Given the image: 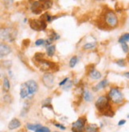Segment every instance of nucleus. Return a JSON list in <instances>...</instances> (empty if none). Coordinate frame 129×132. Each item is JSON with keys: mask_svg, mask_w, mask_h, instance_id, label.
<instances>
[{"mask_svg": "<svg viewBox=\"0 0 129 132\" xmlns=\"http://www.w3.org/2000/svg\"><path fill=\"white\" fill-rule=\"evenodd\" d=\"M17 35H18V32L14 28L11 27L0 28V39L3 41L12 42L15 40Z\"/></svg>", "mask_w": 129, "mask_h": 132, "instance_id": "nucleus-1", "label": "nucleus"}, {"mask_svg": "<svg viewBox=\"0 0 129 132\" xmlns=\"http://www.w3.org/2000/svg\"><path fill=\"white\" fill-rule=\"evenodd\" d=\"M109 99L114 103H121L124 101V95L120 90L117 88H113L110 90L108 93Z\"/></svg>", "mask_w": 129, "mask_h": 132, "instance_id": "nucleus-2", "label": "nucleus"}, {"mask_svg": "<svg viewBox=\"0 0 129 132\" xmlns=\"http://www.w3.org/2000/svg\"><path fill=\"white\" fill-rule=\"evenodd\" d=\"M96 108L97 110L100 112H104L106 110H108L109 108H111V106L109 105V102H108V98L102 96L97 99V100L95 103Z\"/></svg>", "mask_w": 129, "mask_h": 132, "instance_id": "nucleus-3", "label": "nucleus"}, {"mask_svg": "<svg viewBox=\"0 0 129 132\" xmlns=\"http://www.w3.org/2000/svg\"><path fill=\"white\" fill-rule=\"evenodd\" d=\"M30 26L34 30L42 31L46 28V22L43 19H31L30 21Z\"/></svg>", "mask_w": 129, "mask_h": 132, "instance_id": "nucleus-4", "label": "nucleus"}, {"mask_svg": "<svg viewBox=\"0 0 129 132\" xmlns=\"http://www.w3.org/2000/svg\"><path fill=\"white\" fill-rule=\"evenodd\" d=\"M105 22L110 27H116L118 24V18L116 14L112 11H108L105 14Z\"/></svg>", "mask_w": 129, "mask_h": 132, "instance_id": "nucleus-5", "label": "nucleus"}, {"mask_svg": "<svg viewBox=\"0 0 129 132\" xmlns=\"http://www.w3.org/2000/svg\"><path fill=\"white\" fill-rule=\"evenodd\" d=\"M86 119L79 118L76 122L72 124V132H84L85 127Z\"/></svg>", "mask_w": 129, "mask_h": 132, "instance_id": "nucleus-6", "label": "nucleus"}, {"mask_svg": "<svg viewBox=\"0 0 129 132\" xmlns=\"http://www.w3.org/2000/svg\"><path fill=\"white\" fill-rule=\"evenodd\" d=\"M42 81L45 87L51 88L54 85V76L50 72L45 73L42 77Z\"/></svg>", "mask_w": 129, "mask_h": 132, "instance_id": "nucleus-7", "label": "nucleus"}, {"mask_svg": "<svg viewBox=\"0 0 129 132\" xmlns=\"http://www.w3.org/2000/svg\"><path fill=\"white\" fill-rule=\"evenodd\" d=\"M38 62H39V68H40V69L42 71H43V72L49 71L52 68H53V69L54 70L55 69L54 67H55V66H57L55 64L51 63L50 61H45L44 59H42V60H41L40 61H38Z\"/></svg>", "mask_w": 129, "mask_h": 132, "instance_id": "nucleus-8", "label": "nucleus"}, {"mask_svg": "<svg viewBox=\"0 0 129 132\" xmlns=\"http://www.w3.org/2000/svg\"><path fill=\"white\" fill-rule=\"evenodd\" d=\"M11 53V48L7 44L0 42V59L9 55Z\"/></svg>", "mask_w": 129, "mask_h": 132, "instance_id": "nucleus-9", "label": "nucleus"}, {"mask_svg": "<svg viewBox=\"0 0 129 132\" xmlns=\"http://www.w3.org/2000/svg\"><path fill=\"white\" fill-rule=\"evenodd\" d=\"M26 84L27 88L29 89V92H30V96H32L34 93H36L38 92V84H37L34 80H28L26 82Z\"/></svg>", "mask_w": 129, "mask_h": 132, "instance_id": "nucleus-10", "label": "nucleus"}, {"mask_svg": "<svg viewBox=\"0 0 129 132\" xmlns=\"http://www.w3.org/2000/svg\"><path fill=\"white\" fill-rule=\"evenodd\" d=\"M20 97L22 99H25L26 97H30V92H29V89L27 88L26 83L22 84L21 85V89H20Z\"/></svg>", "mask_w": 129, "mask_h": 132, "instance_id": "nucleus-11", "label": "nucleus"}, {"mask_svg": "<svg viewBox=\"0 0 129 132\" xmlns=\"http://www.w3.org/2000/svg\"><path fill=\"white\" fill-rule=\"evenodd\" d=\"M31 11L35 14H39L42 13V11L43 10H42V8L41 6V4H40V3L38 1L34 2L32 4V6H31Z\"/></svg>", "mask_w": 129, "mask_h": 132, "instance_id": "nucleus-12", "label": "nucleus"}, {"mask_svg": "<svg viewBox=\"0 0 129 132\" xmlns=\"http://www.w3.org/2000/svg\"><path fill=\"white\" fill-rule=\"evenodd\" d=\"M38 2L41 4L42 10H49L53 6L52 0H39Z\"/></svg>", "mask_w": 129, "mask_h": 132, "instance_id": "nucleus-13", "label": "nucleus"}, {"mask_svg": "<svg viewBox=\"0 0 129 132\" xmlns=\"http://www.w3.org/2000/svg\"><path fill=\"white\" fill-rule=\"evenodd\" d=\"M21 126V122L18 119H13L10 122H9L8 128L10 130H14L17 129Z\"/></svg>", "mask_w": 129, "mask_h": 132, "instance_id": "nucleus-14", "label": "nucleus"}, {"mask_svg": "<svg viewBox=\"0 0 129 132\" xmlns=\"http://www.w3.org/2000/svg\"><path fill=\"white\" fill-rule=\"evenodd\" d=\"M108 80H102V81H100L99 84H97L94 88H93V90L94 92H97V91H99V90H100V89L104 88L108 85Z\"/></svg>", "mask_w": 129, "mask_h": 132, "instance_id": "nucleus-15", "label": "nucleus"}, {"mask_svg": "<svg viewBox=\"0 0 129 132\" xmlns=\"http://www.w3.org/2000/svg\"><path fill=\"white\" fill-rule=\"evenodd\" d=\"M89 77L92 78V79H94V80H99L101 78V73L96 70L94 69V68L92 69L90 72H89Z\"/></svg>", "mask_w": 129, "mask_h": 132, "instance_id": "nucleus-16", "label": "nucleus"}, {"mask_svg": "<svg viewBox=\"0 0 129 132\" xmlns=\"http://www.w3.org/2000/svg\"><path fill=\"white\" fill-rule=\"evenodd\" d=\"M83 98L87 102H91L93 100V95H92V93L88 90H84V92H83Z\"/></svg>", "mask_w": 129, "mask_h": 132, "instance_id": "nucleus-17", "label": "nucleus"}, {"mask_svg": "<svg viewBox=\"0 0 129 132\" xmlns=\"http://www.w3.org/2000/svg\"><path fill=\"white\" fill-rule=\"evenodd\" d=\"M85 130L86 132H97L98 127L96 124H88L85 127Z\"/></svg>", "mask_w": 129, "mask_h": 132, "instance_id": "nucleus-18", "label": "nucleus"}, {"mask_svg": "<svg viewBox=\"0 0 129 132\" xmlns=\"http://www.w3.org/2000/svg\"><path fill=\"white\" fill-rule=\"evenodd\" d=\"M11 88V84H10V81H9L7 77H4L3 79V89L5 92H8L9 90H10Z\"/></svg>", "mask_w": 129, "mask_h": 132, "instance_id": "nucleus-19", "label": "nucleus"}, {"mask_svg": "<svg viewBox=\"0 0 129 132\" xmlns=\"http://www.w3.org/2000/svg\"><path fill=\"white\" fill-rule=\"evenodd\" d=\"M55 50H56V48H55L54 45H50V46H48V48L46 50V53L49 56H52L54 55L55 53Z\"/></svg>", "mask_w": 129, "mask_h": 132, "instance_id": "nucleus-20", "label": "nucleus"}, {"mask_svg": "<svg viewBox=\"0 0 129 132\" xmlns=\"http://www.w3.org/2000/svg\"><path fill=\"white\" fill-rule=\"evenodd\" d=\"M128 41H129V34H125L122 35L119 38V43H127Z\"/></svg>", "mask_w": 129, "mask_h": 132, "instance_id": "nucleus-21", "label": "nucleus"}, {"mask_svg": "<svg viewBox=\"0 0 129 132\" xmlns=\"http://www.w3.org/2000/svg\"><path fill=\"white\" fill-rule=\"evenodd\" d=\"M41 127H42L41 124H30V123H27L26 124L27 129L30 130H36L37 129H38Z\"/></svg>", "mask_w": 129, "mask_h": 132, "instance_id": "nucleus-22", "label": "nucleus"}, {"mask_svg": "<svg viewBox=\"0 0 129 132\" xmlns=\"http://www.w3.org/2000/svg\"><path fill=\"white\" fill-rule=\"evenodd\" d=\"M72 82L71 80H68L66 82V84H64L63 89H64V91H68V90H69V89L72 88Z\"/></svg>", "mask_w": 129, "mask_h": 132, "instance_id": "nucleus-23", "label": "nucleus"}, {"mask_svg": "<svg viewBox=\"0 0 129 132\" xmlns=\"http://www.w3.org/2000/svg\"><path fill=\"white\" fill-rule=\"evenodd\" d=\"M42 108H50L53 110V108L51 106V99L50 98H47L44 102H43V105Z\"/></svg>", "mask_w": 129, "mask_h": 132, "instance_id": "nucleus-24", "label": "nucleus"}, {"mask_svg": "<svg viewBox=\"0 0 129 132\" xmlns=\"http://www.w3.org/2000/svg\"><path fill=\"white\" fill-rule=\"evenodd\" d=\"M77 61H78V58L77 57V56H72V57L70 59V61H69V66L71 68H73L77 64Z\"/></svg>", "mask_w": 129, "mask_h": 132, "instance_id": "nucleus-25", "label": "nucleus"}, {"mask_svg": "<svg viewBox=\"0 0 129 132\" xmlns=\"http://www.w3.org/2000/svg\"><path fill=\"white\" fill-rule=\"evenodd\" d=\"M96 45V43H87L83 46V49L84 50H91V49L95 48Z\"/></svg>", "mask_w": 129, "mask_h": 132, "instance_id": "nucleus-26", "label": "nucleus"}, {"mask_svg": "<svg viewBox=\"0 0 129 132\" xmlns=\"http://www.w3.org/2000/svg\"><path fill=\"white\" fill-rule=\"evenodd\" d=\"M35 132H50V130L46 127H41L38 129H37Z\"/></svg>", "mask_w": 129, "mask_h": 132, "instance_id": "nucleus-27", "label": "nucleus"}, {"mask_svg": "<svg viewBox=\"0 0 129 132\" xmlns=\"http://www.w3.org/2000/svg\"><path fill=\"white\" fill-rule=\"evenodd\" d=\"M116 64L119 66H120V67H124L125 66V61H124V59H119L116 61Z\"/></svg>", "mask_w": 129, "mask_h": 132, "instance_id": "nucleus-28", "label": "nucleus"}, {"mask_svg": "<svg viewBox=\"0 0 129 132\" xmlns=\"http://www.w3.org/2000/svg\"><path fill=\"white\" fill-rule=\"evenodd\" d=\"M121 45H122V49H123L124 52L125 53H128V45H127V43H121Z\"/></svg>", "mask_w": 129, "mask_h": 132, "instance_id": "nucleus-29", "label": "nucleus"}, {"mask_svg": "<svg viewBox=\"0 0 129 132\" xmlns=\"http://www.w3.org/2000/svg\"><path fill=\"white\" fill-rule=\"evenodd\" d=\"M44 43H45V40H43V39H38V40H37L35 42V45H38V46L44 45Z\"/></svg>", "mask_w": 129, "mask_h": 132, "instance_id": "nucleus-30", "label": "nucleus"}, {"mask_svg": "<svg viewBox=\"0 0 129 132\" xmlns=\"http://www.w3.org/2000/svg\"><path fill=\"white\" fill-rule=\"evenodd\" d=\"M11 96H9V95H6L4 96V100L6 102V103H10L11 102Z\"/></svg>", "mask_w": 129, "mask_h": 132, "instance_id": "nucleus-31", "label": "nucleus"}, {"mask_svg": "<svg viewBox=\"0 0 129 132\" xmlns=\"http://www.w3.org/2000/svg\"><path fill=\"white\" fill-rule=\"evenodd\" d=\"M30 44V40H28V39H27V40H24V41H23V42H22V45H25L26 47V46H28Z\"/></svg>", "mask_w": 129, "mask_h": 132, "instance_id": "nucleus-32", "label": "nucleus"}, {"mask_svg": "<svg viewBox=\"0 0 129 132\" xmlns=\"http://www.w3.org/2000/svg\"><path fill=\"white\" fill-rule=\"evenodd\" d=\"M54 125L56 126L57 127H59V128H61V129H62V130H66V127H64V126H63V125H61V124L54 123Z\"/></svg>", "mask_w": 129, "mask_h": 132, "instance_id": "nucleus-33", "label": "nucleus"}, {"mask_svg": "<svg viewBox=\"0 0 129 132\" xmlns=\"http://www.w3.org/2000/svg\"><path fill=\"white\" fill-rule=\"evenodd\" d=\"M124 123H126V120L125 119H122V120H120V121L118 122V126H122Z\"/></svg>", "mask_w": 129, "mask_h": 132, "instance_id": "nucleus-34", "label": "nucleus"}, {"mask_svg": "<svg viewBox=\"0 0 129 132\" xmlns=\"http://www.w3.org/2000/svg\"><path fill=\"white\" fill-rule=\"evenodd\" d=\"M68 80H69V78H64V80H62L61 82H60L59 85H60V86H61V85H64V84H66V81H67Z\"/></svg>", "mask_w": 129, "mask_h": 132, "instance_id": "nucleus-35", "label": "nucleus"}, {"mask_svg": "<svg viewBox=\"0 0 129 132\" xmlns=\"http://www.w3.org/2000/svg\"><path fill=\"white\" fill-rule=\"evenodd\" d=\"M128 75H129V73H128V72H126V74H125V76H126V77H127V78H128Z\"/></svg>", "mask_w": 129, "mask_h": 132, "instance_id": "nucleus-36", "label": "nucleus"}, {"mask_svg": "<svg viewBox=\"0 0 129 132\" xmlns=\"http://www.w3.org/2000/svg\"><path fill=\"white\" fill-rule=\"evenodd\" d=\"M53 132H58V131H53Z\"/></svg>", "mask_w": 129, "mask_h": 132, "instance_id": "nucleus-37", "label": "nucleus"}]
</instances>
